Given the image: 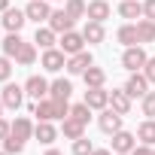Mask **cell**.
Returning a JSON list of instances; mask_svg holds the SVG:
<instances>
[{"instance_id":"29","label":"cell","mask_w":155,"mask_h":155,"mask_svg":"<svg viewBox=\"0 0 155 155\" xmlns=\"http://www.w3.org/2000/svg\"><path fill=\"white\" fill-rule=\"evenodd\" d=\"M15 58H18V64H34V58H37V49H34L31 43H25V46L18 49V55H15Z\"/></svg>"},{"instance_id":"10","label":"cell","mask_w":155,"mask_h":155,"mask_svg":"<svg viewBox=\"0 0 155 155\" xmlns=\"http://www.w3.org/2000/svg\"><path fill=\"white\" fill-rule=\"evenodd\" d=\"M88 67H91V55H88V52H76V55L67 61V70H70V73H85Z\"/></svg>"},{"instance_id":"4","label":"cell","mask_w":155,"mask_h":155,"mask_svg":"<svg viewBox=\"0 0 155 155\" xmlns=\"http://www.w3.org/2000/svg\"><path fill=\"white\" fill-rule=\"evenodd\" d=\"M73 21H76V18H70V15H67L64 9H61V12H52V15H49V28H52L55 34H67V31L73 28Z\"/></svg>"},{"instance_id":"19","label":"cell","mask_w":155,"mask_h":155,"mask_svg":"<svg viewBox=\"0 0 155 155\" xmlns=\"http://www.w3.org/2000/svg\"><path fill=\"white\" fill-rule=\"evenodd\" d=\"M82 37H85L88 43H101V40H104V28H101V21H88L85 31H82Z\"/></svg>"},{"instance_id":"32","label":"cell","mask_w":155,"mask_h":155,"mask_svg":"<svg viewBox=\"0 0 155 155\" xmlns=\"http://www.w3.org/2000/svg\"><path fill=\"white\" fill-rule=\"evenodd\" d=\"M88 110H91L88 104H76V107L70 110V116H73V119H79V122H88Z\"/></svg>"},{"instance_id":"41","label":"cell","mask_w":155,"mask_h":155,"mask_svg":"<svg viewBox=\"0 0 155 155\" xmlns=\"http://www.w3.org/2000/svg\"><path fill=\"white\" fill-rule=\"evenodd\" d=\"M9 6V0H0V9H6Z\"/></svg>"},{"instance_id":"12","label":"cell","mask_w":155,"mask_h":155,"mask_svg":"<svg viewBox=\"0 0 155 155\" xmlns=\"http://www.w3.org/2000/svg\"><path fill=\"white\" fill-rule=\"evenodd\" d=\"M43 67H46V70H52V73H58L61 67H67V64H64V52L46 49V55H43Z\"/></svg>"},{"instance_id":"34","label":"cell","mask_w":155,"mask_h":155,"mask_svg":"<svg viewBox=\"0 0 155 155\" xmlns=\"http://www.w3.org/2000/svg\"><path fill=\"white\" fill-rule=\"evenodd\" d=\"M9 73H12L9 58H0V82H6V79H9Z\"/></svg>"},{"instance_id":"3","label":"cell","mask_w":155,"mask_h":155,"mask_svg":"<svg viewBox=\"0 0 155 155\" xmlns=\"http://www.w3.org/2000/svg\"><path fill=\"white\" fill-rule=\"evenodd\" d=\"M25 91H28L31 97H37V101H43V97L49 94V82L43 79V76H31V79L25 82Z\"/></svg>"},{"instance_id":"42","label":"cell","mask_w":155,"mask_h":155,"mask_svg":"<svg viewBox=\"0 0 155 155\" xmlns=\"http://www.w3.org/2000/svg\"><path fill=\"white\" fill-rule=\"evenodd\" d=\"M46 155H61V152H55V149H52V152H46Z\"/></svg>"},{"instance_id":"5","label":"cell","mask_w":155,"mask_h":155,"mask_svg":"<svg viewBox=\"0 0 155 155\" xmlns=\"http://www.w3.org/2000/svg\"><path fill=\"white\" fill-rule=\"evenodd\" d=\"M85 104H88L91 110H104V107L110 104V91H104L101 85H97V88H88V91H85Z\"/></svg>"},{"instance_id":"1","label":"cell","mask_w":155,"mask_h":155,"mask_svg":"<svg viewBox=\"0 0 155 155\" xmlns=\"http://www.w3.org/2000/svg\"><path fill=\"white\" fill-rule=\"evenodd\" d=\"M34 113H37L43 122H52V119H67V116H70L67 101H37Z\"/></svg>"},{"instance_id":"9","label":"cell","mask_w":155,"mask_h":155,"mask_svg":"<svg viewBox=\"0 0 155 155\" xmlns=\"http://www.w3.org/2000/svg\"><path fill=\"white\" fill-rule=\"evenodd\" d=\"M0 101H3L9 110H18V107H21V101H25V91H21L18 85H6V88H3V97H0Z\"/></svg>"},{"instance_id":"39","label":"cell","mask_w":155,"mask_h":155,"mask_svg":"<svg viewBox=\"0 0 155 155\" xmlns=\"http://www.w3.org/2000/svg\"><path fill=\"white\" fill-rule=\"evenodd\" d=\"M9 134H12V128H9L3 119H0V137H9Z\"/></svg>"},{"instance_id":"30","label":"cell","mask_w":155,"mask_h":155,"mask_svg":"<svg viewBox=\"0 0 155 155\" xmlns=\"http://www.w3.org/2000/svg\"><path fill=\"white\" fill-rule=\"evenodd\" d=\"M94 149H91V140H85V137H79L73 143V155H91Z\"/></svg>"},{"instance_id":"43","label":"cell","mask_w":155,"mask_h":155,"mask_svg":"<svg viewBox=\"0 0 155 155\" xmlns=\"http://www.w3.org/2000/svg\"><path fill=\"white\" fill-rule=\"evenodd\" d=\"M0 155H12V152H0Z\"/></svg>"},{"instance_id":"18","label":"cell","mask_w":155,"mask_h":155,"mask_svg":"<svg viewBox=\"0 0 155 155\" xmlns=\"http://www.w3.org/2000/svg\"><path fill=\"white\" fill-rule=\"evenodd\" d=\"M110 101H113V110H116V113H122V116L131 110V94H128V91H113V94H110Z\"/></svg>"},{"instance_id":"20","label":"cell","mask_w":155,"mask_h":155,"mask_svg":"<svg viewBox=\"0 0 155 155\" xmlns=\"http://www.w3.org/2000/svg\"><path fill=\"white\" fill-rule=\"evenodd\" d=\"M119 43H125V46H137V43H140V37H137V25H125V28L119 31Z\"/></svg>"},{"instance_id":"35","label":"cell","mask_w":155,"mask_h":155,"mask_svg":"<svg viewBox=\"0 0 155 155\" xmlns=\"http://www.w3.org/2000/svg\"><path fill=\"white\" fill-rule=\"evenodd\" d=\"M21 146H25V140H18V137L9 134V140H6V152H21Z\"/></svg>"},{"instance_id":"8","label":"cell","mask_w":155,"mask_h":155,"mask_svg":"<svg viewBox=\"0 0 155 155\" xmlns=\"http://www.w3.org/2000/svg\"><path fill=\"white\" fill-rule=\"evenodd\" d=\"M101 131H107V134H116V131H122V113H116V110H107V113L101 116Z\"/></svg>"},{"instance_id":"25","label":"cell","mask_w":155,"mask_h":155,"mask_svg":"<svg viewBox=\"0 0 155 155\" xmlns=\"http://www.w3.org/2000/svg\"><path fill=\"white\" fill-rule=\"evenodd\" d=\"M85 85H88V88L104 85V70H101V67H88V70H85Z\"/></svg>"},{"instance_id":"45","label":"cell","mask_w":155,"mask_h":155,"mask_svg":"<svg viewBox=\"0 0 155 155\" xmlns=\"http://www.w3.org/2000/svg\"><path fill=\"white\" fill-rule=\"evenodd\" d=\"M152 155H155V152H152Z\"/></svg>"},{"instance_id":"6","label":"cell","mask_w":155,"mask_h":155,"mask_svg":"<svg viewBox=\"0 0 155 155\" xmlns=\"http://www.w3.org/2000/svg\"><path fill=\"white\" fill-rule=\"evenodd\" d=\"M134 146H137V143H134V137H131L128 131H116V134H113V149H116L119 155H131Z\"/></svg>"},{"instance_id":"17","label":"cell","mask_w":155,"mask_h":155,"mask_svg":"<svg viewBox=\"0 0 155 155\" xmlns=\"http://www.w3.org/2000/svg\"><path fill=\"white\" fill-rule=\"evenodd\" d=\"M70 91H73V88H70V82H67V79H55V82H52V88H49L52 101H67V97H70Z\"/></svg>"},{"instance_id":"15","label":"cell","mask_w":155,"mask_h":155,"mask_svg":"<svg viewBox=\"0 0 155 155\" xmlns=\"http://www.w3.org/2000/svg\"><path fill=\"white\" fill-rule=\"evenodd\" d=\"M82 131H85V122L73 119V116H67V119H64V134H67L70 140H79V137H82Z\"/></svg>"},{"instance_id":"13","label":"cell","mask_w":155,"mask_h":155,"mask_svg":"<svg viewBox=\"0 0 155 155\" xmlns=\"http://www.w3.org/2000/svg\"><path fill=\"white\" fill-rule=\"evenodd\" d=\"M82 43H85V37L67 31V34H64V40H61V49H64V52H70V55H76V52H82Z\"/></svg>"},{"instance_id":"31","label":"cell","mask_w":155,"mask_h":155,"mask_svg":"<svg viewBox=\"0 0 155 155\" xmlns=\"http://www.w3.org/2000/svg\"><path fill=\"white\" fill-rule=\"evenodd\" d=\"M85 12V3H82V0H67V15L70 18H79Z\"/></svg>"},{"instance_id":"37","label":"cell","mask_w":155,"mask_h":155,"mask_svg":"<svg viewBox=\"0 0 155 155\" xmlns=\"http://www.w3.org/2000/svg\"><path fill=\"white\" fill-rule=\"evenodd\" d=\"M143 15L149 21H155V0H146V3H143Z\"/></svg>"},{"instance_id":"11","label":"cell","mask_w":155,"mask_h":155,"mask_svg":"<svg viewBox=\"0 0 155 155\" xmlns=\"http://www.w3.org/2000/svg\"><path fill=\"white\" fill-rule=\"evenodd\" d=\"M146 82H149L146 76H140V73H137V76H131V79H128L125 91H128L131 97H146V94H149V91H146Z\"/></svg>"},{"instance_id":"26","label":"cell","mask_w":155,"mask_h":155,"mask_svg":"<svg viewBox=\"0 0 155 155\" xmlns=\"http://www.w3.org/2000/svg\"><path fill=\"white\" fill-rule=\"evenodd\" d=\"M119 12H122V15H125V18H137V15H140V12H143V6H140V3H137V0H125V3H122V6H119Z\"/></svg>"},{"instance_id":"24","label":"cell","mask_w":155,"mask_h":155,"mask_svg":"<svg viewBox=\"0 0 155 155\" xmlns=\"http://www.w3.org/2000/svg\"><path fill=\"white\" fill-rule=\"evenodd\" d=\"M137 137H140L146 146H152V143H155V122H152V119H149V122H143V125H140V131H137Z\"/></svg>"},{"instance_id":"21","label":"cell","mask_w":155,"mask_h":155,"mask_svg":"<svg viewBox=\"0 0 155 155\" xmlns=\"http://www.w3.org/2000/svg\"><path fill=\"white\" fill-rule=\"evenodd\" d=\"M34 134H37L40 143H55V128H52L49 122H40V125L34 128Z\"/></svg>"},{"instance_id":"28","label":"cell","mask_w":155,"mask_h":155,"mask_svg":"<svg viewBox=\"0 0 155 155\" xmlns=\"http://www.w3.org/2000/svg\"><path fill=\"white\" fill-rule=\"evenodd\" d=\"M21 46H25V43H21V37H18V34H9V37L3 40V52H6V55H18V49H21Z\"/></svg>"},{"instance_id":"14","label":"cell","mask_w":155,"mask_h":155,"mask_svg":"<svg viewBox=\"0 0 155 155\" xmlns=\"http://www.w3.org/2000/svg\"><path fill=\"white\" fill-rule=\"evenodd\" d=\"M25 12H28V18H34V21H43V18L52 15V9L43 3V0H31V6H28Z\"/></svg>"},{"instance_id":"2","label":"cell","mask_w":155,"mask_h":155,"mask_svg":"<svg viewBox=\"0 0 155 155\" xmlns=\"http://www.w3.org/2000/svg\"><path fill=\"white\" fill-rule=\"evenodd\" d=\"M146 52L143 49H137V46H128V52H125V58H122V64L128 67V70H140V67H146Z\"/></svg>"},{"instance_id":"22","label":"cell","mask_w":155,"mask_h":155,"mask_svg":"<svg viewBox=\"0 0 155 155\" xmlns=\"http://www.w3.org/2000/svg\"><path fill=\"white\" fill-rule=\"evenodd\" d=\"M137 37H140V43H152L155 40V21H140L137 25Z\"/></svg>"},{"instance_id":"27","label":"cell","mask_w":155,"mask_h":155,"mask_svg":"<svg viewBox=\"0 0 155 155\" xmlns=\"http://www.w3.org/2000/svg\"><path fill=\"white\" fill-rule=\"evenodd\" d=\"M37 43H40L43 49H52V43H55V31H52V28H37Z\"/></svg>"},{"instance_id":"23","label":"cell","mask_w":155,"mask_h":155,"mask_svg":"<svg viewBox=\"0 0 155 155\" xmlns=\"http://www.w3.org/2000/svg\"><path fill=\"white\" fill-rule=\"evenodd\" d=\"M31 131H34V128H31V122H28V119H15V122H12V137L28 140V137H31Z\"/></svg>"},{"instance_id":"33","label":"cell","mask_w":155,"mask_h":155,"mask_svg":"<svg viewBox=\"0 0 155 155\" xmlns=\"http://www.w3.org/2000/svg\"><path fill=\"white\" fill-rule=\"evenodd\" d=\"M143 113H146V116H155V91L143 97Z\"/></svg>"},{"instance_id":"7","label":"cell","mask_w":155,"mask_h":155,"mask_svg":"<svg viewBox=\"0 0 155 155\" xmlns=\"http://www.w3.org/2000/svg\"><path fill=\"white\" fill-rule=\"evenodd\" d=\"M25 15H28V12H18V9H6V15H3V25H6V31H9V34H18V31L25 28V21H28Z\"/></svg>"},{"instance_id":"16","label":"cell","mask_w":155,"mask_h":155,"mask_svg":"<svg viewBox=\"0 0 155 155\" xmlns=\"http://www.w3.org/2000/svg\"><path fill=\"white\" fill-rule=\"evenodd\" d=\"M110 15V3L107 0H94V3H88V18L91 21H104Z\"/></svg>"},{"instance_id":"38","label":"cell","mask_w":155,"mask_h":155,"mask_svg":"<svg viewBox=\"0 0 155 155\" xmlns=\"http://www.w3.org/2000/svg\"><path fill=\"white\" fill-rule=\"evenodd\" d=\"M131 155H152V149H149V146H134Z\"/></svg>"},{"instance_id":"36","label":"cell","mask_w":155,"mask_h":155,"mask_svg":"<svg viewBox=\"0 0 155 155\" xmlns=\"http://www.w3.org/2000/svg\"><path fill=\"white\" fill-rule=\"evenodd\" d=\"M143 76H146L149 82H155V58H149V61H146V67H143Z\"/></svg>"},{"instance_id":"44","label":"cell","mask_w":155,"mask_h":155,"mask_svg":"<svg viewBox=\"0 0 155 155\" xmlns=\"http://www.w3.org/2000/svg\"><path fill=\"white\" fill-rule=\"evenodd\" d=\"M0 107H3V101H0Z\"/></svg>"},{"instance_id":"40","label":"cell","mask_w":155,"mask_h":155,"mask_svg":"<svg viewBox=\"0 0 155 155\" xmlns=\"http://www.w3.org/2000/svg\"><path fill=\"white\" fill-rule=\"evenodd\" d=\"M91 155H113V152H110V149H94Z\"/></svg>"}]
</instances>
